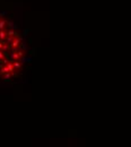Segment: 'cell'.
Listing matches in <instances>:
<instances>
[{
  "instance_id": "6da1fadb",
  "label": "cell",
  "mask_w": 131,
  "mask_h": 147,
  "mask_svg": "<svg viewBox=\"0 0 131 147\" xmlns=\"http://www.w3.org/2000/svg\"><path fill=\"white\" fill-rule=\"evenodd\" d=\"M6 27H7V20L0 19V30H6Z\"/></svg>"
},
{
  "instance_id": "7a4b0ae2",
  "label": "cell",
  "mask_w": 131,
  "mask_h": 147,
  "mask_svg": "<svg viewBox=\"0 0 131 147\" xmlns=\"http://www.w3.org/2000/svg\"><path fill=\"white\" fill-rule=\"evenodd\" d=\"M3 78H5V80H10V78H11V74L5 73L3 74Z\"/></svg>"
}]
</instances>
